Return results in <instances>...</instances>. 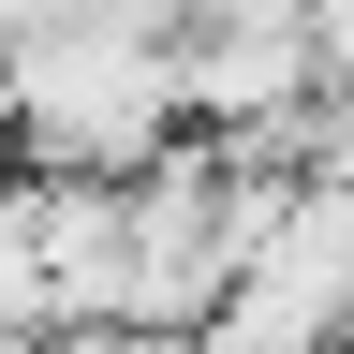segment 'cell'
<instances>
[{
  "mask_svg": "<svg viewBox=\"0 0 354 354\" xmlns=\"http://www.w3.org/2000/svg\"><path fill=\"white\" fill-rule=\"evenodd\" d=\"M177 88H192L207 148L310 177V118H325V30H310V0H207L177 30Z\"/></svg>",
  "mask_w": 354,
  "mask_h": 354,
  "instance_id": "7a4b0ae2",
  "label": "cell"
},
{
  "mask_svg": "<svg viewBox=\"0 0 354 354\" xmlns=\"http://www.w3.org/2000/svg\"><path fill=\"white\" fill-rule=\"evenodd\" d=\"M310 30H325V88H354V0H310Z\"/></svg>",
  "mask_w": 354,
  "mask_h": 354,
  "instance_id": "5b68a950",
  "label": "cell"
},
{
  "mask_svg": "<svg viewBox=\"0 0 354 354\" xmlns=\"http://www.w3.org/2000/svg\"><path fill=\"white\" fill-rule=\"evenodd\" d=\"M0 148H15V177H104V192H133L148 162L192 148L177 44L104 15V30H59L30 59H0Z\"/></svg>",
  "mask_w": 354,
  "mask_h": 354,
  "instance_id": "6da1fadb",
  "label": "cell"
},
{
  "mask_svg": "<svg viewBox=\"0 0 354 354\" xmlns=\"http://www.w3.org/2000/svg\"><path fill=\"white\" fill-rule=\"evenodd\" d=\"M192 354H354V177H310L251 281L192 325Z\"/></svg>",
  "mask_w": 354,
  "mask_h": 354,
  "instance_id": "3957f363",
  "label": "cell"
},
{
  "mask_svg": "<svg viewBox=\"0 0 354 354\" xmlns=\"http://www.w3.org/2000/svg\"><path fill=\"white\" fill-rule=\"evenodd\" d=\"M0 192H15V148H0Z\"/></svg>",
  "mask_w": 354,
  "mask_h": 354,
  "instance_id": "8992f818",
  "label": "cell"
},
{
  "mask_svg": "<svg viewBox=\"0 0 354 354\" xmlns=\"http://www.w3.org/2000/svg\"><path fill=\"white\" fill-rule=\"evenodd\" d=\"M59 30H104V0H0V59H30Z\"/></svg>",
  "mask_w": 354,
  "mask_h": 354,
  "instance_id": "277c9868",
  "label": "cell"
}]
</instances>
